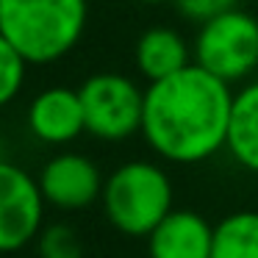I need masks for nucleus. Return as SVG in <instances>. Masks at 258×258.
I'll return each mask as SVG.
<instances>
[{"label":"nucleus","instance_id":"obj_1","mask_svg":"<svg viewBox=\"0 0 258 258\" xmlns=\"http://www.w3.org/2000/svg\"><path fill=\"white\" fill-rule=\"evenodd\" d=\"M230 108V84L191 61L145 89L142 136L164 161L200 164L225 150Z\"/></svg>","mask_w":258,"mask_h":258},{"label":"nucleus","instance_id":"obj_2","mask_svg":"<svg viewBox=\"0 0 258 258\" xmlns=\"http://www.w3.org/2000/svg\"><path fill=\"white\" fill-rule=\"evenodd\" d=\"M86 0H0V34L28 64H53L86 31Z\"/></svg>","mask_w":258,"mask_h":258},{"label":"nucleus","instance_id":"obj_3","mask_svg":"<svg viewBox=\"0 0 258 258\" xmlns=\"http://www.w3.org/2000/svg\"><path fill=\"white\" fill-rule=\"evenodd\" d=\"M172 180L153 161H125L103 183L106 219L125 236H145L172 211Z\"/></svg>","mask_w":258,"mask_h":258},{"label":"nucleus","instance_id":"obj_4","mask_svg":"<svg viewBox=\"0 0 258 258\" xmlns=\"http://www.w3.org/2000/svg\"><path fill=\"white\" fill-rule=\"evenodd\" d=\"M195 64L222 78L239 84L258 70V20L239 6L200 25L195 36Z\"/></svg>","mask_w":258,"mask_h":258},{"label":"nucleus","instance_id":"obj_5","mask_svg":"<svg viewBox=\"0 0 258 258\" xmlns=\"http://www.w3.org/2000/svg\"><path fill=\"white\" fill-rule=\"evenodd\" d=\"M86 134L100 142H125L142 134L145 89L119 73H95L78 86Z\"/></svg>","mask_w":258,"mask_h":258},{"label":"nucleus","instance_id":"obj_6","mask_svg":"<svg viewBox=\"0 0 258 258\" xmlns=\"http://www.w3.org/2000/svg\"><path fill=\"white\" fill-rule=\"evenodd\" d=\"M45 206L39 178L17 164L0 161V255L36 241L45 222Z\"/></svg>","mask_w":258,"mask_h":258},{"label":"nucleus","instance_id":"obj_7","mask_svg":"<svg viewBox=\"0 0 258 258\" xmlns=\"http://www.w3.org/2000/svg\"><path fill=\"white\" fill-rule=\"evenodd\" d=\"M103 175L97 164L84 153H58L42 167L39 189L47 206L61 211L89 208L103 195Z\"/></svg>","mask_w":258,"mask_h":258},{"label":"nucleus","instance_id":"obj_8","mask_svg":"<svg viewBox=\"0 0 258 258\" xmlns=\"http://www.w3.org/2000/svg\"><path fill=\"white\" fill-rule=\"evenodd\" d=\"M25 122H28V131L34 134V139L45 142V145L61 147L75 142L81 134H86L78 89H70V86L42 89L28 103Z\"/></svg>","mask_w":258,"mask_h":258},{"label":"nucleus","instance_id":"obj_9","mask_svg":"<svg viewBox=\"0 0 258 258\" xmlns=\"http://www.w3.org/2000/svg\"><path fill=\"white\" fill-rule=\"evenodd\" d=\"M214 225L189 208H172L147 233L150 258H211Z\"/></svg>","mask_w":258,"mask_h":258},{"label":"nucleus","instance_id":"obj_10","mask_svg":"<svg viewBox=\"0 0 258 258\" xmlns=\"http://www.w3.org/2000/svg\"><path fill=\"white\" fill-rule=\"evenodd\" d=\"M134 61L139 75H145L153 84V81H161L178 70L189 67L195 61V53L180 31L169 28V25H153L136 42Z\"/></svg>","mask_w":258,"mask_h":258},{"label":"nucleus","instance_id":"obj_11","mask_svg":"<svg viewBox=\"0 0 258 258\" xmlns=\"http://www.w3.org/2000/svg\"><path fill=\"white\" fill-rule=\"evenodd\" d=\"M225 150L239 167L258 175V81H250L239 92H233Z\"/></svg>","mask_w":258,"mask_h":258},{"label":"nucleus","instance_id":"obj_12","mask_svg":"<svg viewBox=\"0 0 258 258\" xmlns=\"http://www.w3.org/2000/svg\"><path fill=\"white\" fill-rule=\"evenodd\" d=\"M211 258H258V211H233L219 219Z\"/></svg>","mask_w":258,"mask_h":258},{"label":"nucleus","instance_id":"obj_13","mask_svg":"<svg viewBox=\"0 0 258 258\" xmlns=\"http://www.w3.org/2000/svg\"><path fill=\"white\" fill-rule=\"evenodd\" d=\"M28 61L17 53V47L0 34V108H6L25 86Z\"/></svg>","mask_w":258,"mask_h":258},{"label":"nucleus","instance_id":"obj_14","mask_svg":"<svg viewBox=\"0 0 258 258\" xmlns=\"http://www.w3.org/2000/svg\"><path fill=\"white\" fill-rule=\"evenodd\" d=\"M39 258H84V241L70 225H50L36 236Z\"/></svg>","mask_w":258,"mask_h":258},{"label":"nucleus","instance_id":"obj_15","mask_svg":"<svg viewBox=\"0 0 258 258\" xmlns=\"http://www.w3.org/2000/svg\"><path fill=\"white\" fill-rule=\"evenodd\" d=\"M178 14L189 23H208V20L219 17V14L230 12V9L239 6V0H172Z\"/></svg>","mask_w":258,"mask_h":258},{"label":"nucleus","instance_id":"obj_16","mask_svg":"<svg viewBox=\"0 0 258 258\" xmlns=\"http://www.w3.org/2000/svg\"><path fill=\"white\" fill-rule=\"evenodd\" d=\"M139 3H167V0H139Z\"/></svg>","mask_w":258,"mask_h":258}]
</instances>
